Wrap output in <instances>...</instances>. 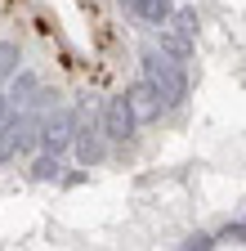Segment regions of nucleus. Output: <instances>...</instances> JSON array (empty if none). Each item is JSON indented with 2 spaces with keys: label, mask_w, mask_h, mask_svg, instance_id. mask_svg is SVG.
Listing matches in <instances>:
<instances>
[{
  "label": "nucleus",
  "mask_w": 246,
  "mask_h": 251,
  "mask_svg": "<svg viewBox=\"0 0 246 251\" xmlns=\"http://www.w3.org/2000/svg\"><path fill=\"white\" fill-rule=\"evenodd\" d=\"M108 135L112 139H126L130 135V103L126 99H112L108 103Z\"/></svg>",
  "instance_id": "obj_1"
},
{
  "label": "nucleus",
  "mask_w": 246,
  "mask_h": 251,
  "mask_svg": "<svg viewBox=\"0 0 246 251\" xmlns=\"http://www.w3.org/2000/svg\"><path fill=\"white\" fill-rule=\"evenodd\" d=\"M134 5V14H143L148 23H161L166 14H170V0H130Z\"/></svg>",
  "instance_id": "obj_2"
}]
</instances>
